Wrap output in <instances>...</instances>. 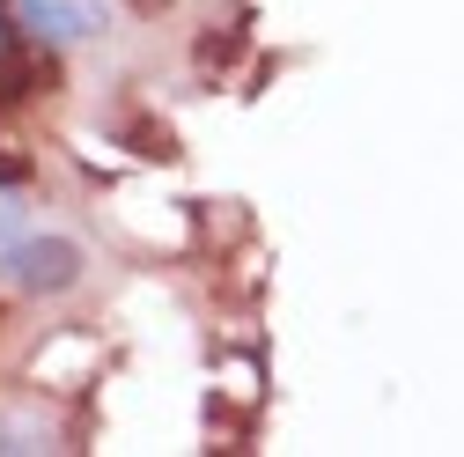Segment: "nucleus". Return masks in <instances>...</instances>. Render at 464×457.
<instances>
[{"label":"nucleus","instance_id":"obj_1","mask_svg":"<svg viewBox=\"0 0 464 457\" xmlns=\"http://www.w3.org/2000/svg\"><path fill=\"white\" fill-rule=\"evenodd\" d=\"M8 273L23 296H67L82 280V244L74 237H15L8 244Z\"/></svg>","mask_w":464,"mask_h":457},{"label":"nucleus","instance_id":"obj_2","mask_svg":"<svg viewBox=\"0 0 464 457\" xmlns=\"http://www.w3.org/2000/svg\"><path fill=\"white\" fill-rule=\"evenodd\" d=\"M23 23L52 44H74V37H96L103 30V8L96 0H23Z\"/></svg>","mask_w":464,"mask_h":457},{"label":"nucleus","instance_id":"obj_3","mask_svg":"<svg viewBox=\"0 0 464 457\" xmlns=\"http://www.w3.org/2000/svg\"><path fill=\"white\" fill-rule=\"evenodd\" d=\"M8 244H15V207L0 199V251H8Z\"/></svg>","mask_w":464,"mask_h":457},{"label":"nucleus","instance_id":"obj_4","mask_svg":"<svg viewBox=\"0 0 464 457\" xmlns=\"http://www.w3.org/2000/svg\"><path fill=\"white\" fill-rule=\"evenodd\" d=\"M0 67H8V23H0Z\"/></svg>","mask_w":464,"mask_h":457}]
</instances>
